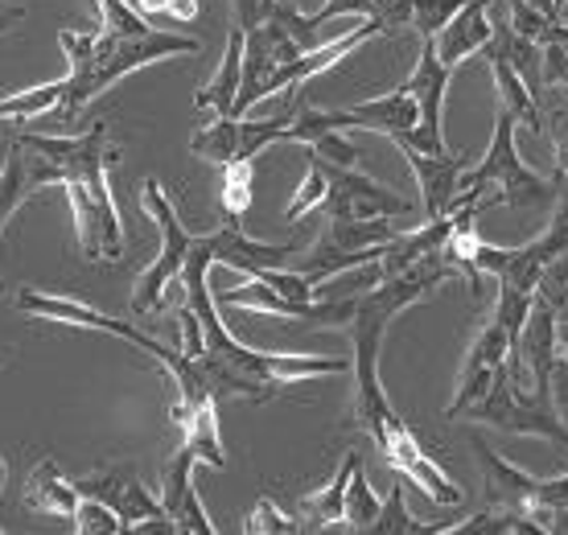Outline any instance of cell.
I'll return each instance as SVG.
<instances>
[{"mask_svg":"<svg viewBox=\"0 0 568 535\" xmlns=\"http://www.w3.org/2000/svg\"><path fill=\"white\" fill-rule=\"evenodd\" d=\"M211 252L202 235L194 240L190 255L182 268V289L185 305L199 313L202 322V354L194 359L202 371V380L211 387V395L223 400H247V404H268L272 395L284 392V383L293 380H322V375H342L355 363L346 359H326V354H264L243 346L240 339H231V330L219 317V301L211 293Z\"/></svg>","mask_w":568,"mask_h":535,"instance_id":"obj_1","label":"cell"},{"mask_svg":"<svg viewBox=\"0 0 568 535\" xmlns=\"http://www.w3.org/2000/svg\"><path fill=\"white\" fill-rule=\"evenodd\" d=\"M462 276L445 252H428L413 268H404L396 276H384L367 296H358L355 322L346 325V334L355 342V424L371 433L375 450L384 445L392 433L404 428V416L392 408L384 383H379V351H384L387 325L396 322L404 310H413L420 301L437 293L445 281Z\"/></svg>","mask_w":568,"mask_h":535,"instance_id":"obj_2","label":"cell"},{"mask_svg":"<svg viewBox=\"0 0 568 535\" xmlns=\"http://www.w3.org/2000/svg\"><path fill=\"white\" fill-rule=\"evenodd\" d=\"M21 144L38 149L62 170V185L71 190L74 226H79V248L87 260H120L124 235H120V214H115L112 190H108V165H112V144L108 124L87 128L83 137H38L21 132Z\"/></svg>","mask_w":568,"mask_h":535,"instance_id":"obj_3","label":"cell"},{"mask_svg":"<svg viewBox=\"0 0 568 535\" xmlns=\"http://www.w3.org/2000/svg\"><path fill=\"white\" fill-rule=\"evenodd\" d=\"M199 50H202L199 38H182V33H165V29H144V33H112V29H100L95 54L87 58L83 67L67 71V91L58 99V120L71 124L74 115L83 112L100 91H108L124 74L141 71V67H149L156 58L199 54Z\"/></svg>","mask_w":568,"mask_h":535,"instance_id":"obj_4","label":"cell"},{"mask_svg":"<svg viewBox=\"0 0 568 535\" xmlns=\"http://www.w3.org/2000/svg\"><path fill=\"white\" fill-rule=\"evenodd\" d=\"M515 132H519V120L498 108L490 149H486L474 170L462 173V185H457L462 206L478 202V198H495V206L503 202V206H515V211H531V206H544V202L556 198V185L524 165Z\"/></svg>","mask_w":568,"mask_h":535,"instance_id":"obj_5","label":"cell"},{"mask_svg":"<svg viewBox=\"0 0 568 535\" xmlns=\"http://www.w3.org/2000/svg\"><path fill=\"white\" fill-rule=\"evenodd\" d=\"M462 416H466L469 424H490V428L511 433V437H540V441L560 445V450H568V424L556 416L552 404H540L531 392H524V387L507 375V366L495 375V383L486 387L483 400H474Z\"/></svg>","mask_w":568,"mask_h":535,"instance_id":"obj_6","label":"cell"},{"mask_svg":"<svg viewBox=\"0 0 568 535\" xmlns=\"http://www.w3.org/2000/svg\"><path fill=\"white\" fill-rule=\"evenodd\" d=\"M141 198H144V211L153 214V223L161 226V252H156L153 268H149L141 281H136V296H132V310L149 313V310H161L165 289L173 284V276H182L185 255H190V248H194V240H199V235H190V231L182 226V219H178V211H173L170 194L161 190V182H156V178H149V182H144Z\"/></svg>","mask_w":568,"mask_h":535,"instance_id":"obj_7","label":"cell"},{"mask_svg":"<svg viewBox=\"0 0 568 535\" xmlns=\"http://www.w3.org/2000/svg\"><path fill=\"white\" fill-rule=\"evenodd\" d=\"M214 301H219V310H256V313H272V317H284V322H305V330H346V325L355 322V310H358V301H351V296L288 301L272 284L256 281V276L247 284H240V289L214 293Z\"/></svg>","mask_w":568,"mask_h":535,"instance_id":"obj_8","label":"cell"},{"mask_svg":"<svg viewBox=\"0 0 568 535\" xmlns=\"http://www.w3.org/2000/svg\"><path fill=\"white\" fill-rule=\"evenodd\" d=\"M556 255H568V223L560 214L548 219L540 240L524 243V248H490V243L478 240V268H483L486 276H495L498 284H511L519 293H536V284H540V272L552 264Z\"/></svg>","mask_w":568,"mask_h":535,"instance_id":"obj_9","label":"cell"},{"mask_svg":"<svg viewBox=\"0 0 568 535\" xmlns=\"http://www.w3.org/2000/svg\"><path fill=\"white\" fill-rule=\"evenodd\" d=\"M293 124V108L272 120H243V115H223L214 124L199 128L190 153L199 161H214V165H235V161H252L256 153H264L268 144L284 141V132Z\"/></svg>","mask_w":568,"mask_h":535,"instance_id":"obj_10","label":"cell"},{"mask_svg":"<svg viewBox=\"0 0 568 535\" xmlns=\"http://www.w3.org/2000/svg\"><path fill=\"white\" fill-rule=\"evenodd\" d=\"M322 165H326V198H322L326 219H392V214H408L413 206L392 185L358 173L355 165H334L326 157Z\"/></svg>","mask_w":568,"mask_h":535,"instance_id":"obj_11","label":"cell"},{"mask_svg":"<svg viewBox=\"0 0 568 535\" xmlns=\"http://www.w3.org/2000/svg\"><path fill=\"white\" fill-rule=\"evenodd\" d=\"M13 305L17 313H26V317H45V322H67V325H83V330H103V334H115V339L132 342V346H141L149 351L153 359H165L170 346L165 342L149 339L144 330L136 325L120 322V317H108V313L91 310L83 301H67V296H50V293H38V289H17L13 293Z\"/></svg>","mask_w":568,"mask_h":535,"instance_id":"obj_12","label":"cell"},{"mask_svg":"<svg viewBox=\"0 0 568 535\" xmlns=\"http://www.w3.org/2000/svg\"><path fill=\"white\" fill-rule=\"evenodd\" d=\"M454 67H445L437 54V38H420V58L408 79V91L420 103V128L408 141H396V149H416V153H445V137H440V108H445V87H449Z\"/></svg>","mask_w":568,"mask_h":535,"instance_id":"obj_13","label":"cell"},{"mask_svg":"<svg viewBox=\"0 0 568 535\" xmlns=\"http://www.w3.org/2000/svg\"><path fill=\"white\" fill-rule=\"evenodd\" d=\"M511 346H515L511 330H507V325H503V317L490 310V317L483 322L478 339H474V346H469V354H466V366H462V380H457L454 400H449V408H445V416H449V421H457V416H462L474 400H483L486 387L495 383V375L507 366V354H511Z\"/></svg>","mask_w":568,"mask_h":535,"instance_id":"obj_14","label":"cell"},{"mask_svg":"<svg viewBox=\"0 0 568 535\" xmlns=\"http://www.w3.org/2000/svg\"><path fill=\"white\" fill-rule=\"evenodd\" d=\"M474 453H478V462H483V478H486V498H490V507L498 511H511V515H524L527 523H536L540 532H552V515L556 511H540L536 507V482L531 474H524L519 465L503 462L490 445H486L478 433L469 437Z\"/></svg>","mask_w":568,"mask_h":535,"instance_id":"obj_15","label":"cell"},{"mask_svg":"<svg viewBox=\"0 0 568 535\" xmlns=\"http://www.w3.org/2000/svg\"><path fill=\"white\" fill-rule=\"evenodd\" d=\"M507 359H519L524 371L531 375V395L540 404H552V371L560 363V317L552 313L548 301H540V296L531 301L524 334H519Z\"/></svg>","mask_w":568,"mask_h":535,"instance_id":"obj_16","label":"cell"},{"mask_svg":"<svg viewBox=\"0 0 568 535\" xmlns=\"http://www.w3.org/2000/svg\"><path fill=\"white\" fill-rule=\"evenodd\" d=\"M74 491L83 494V498H100V503H108V507L120 515V523H124V532H132L136 523L153 519V515H161V498L156 494H149L141 486V482L132 478L124 465H115V470H95V474H87V478L74 482Z\"/></svg>","mask_w":568,"mask_h":535,"instance_id":"obj_17","label":"cell"},{"mask_svg":"<svg viewBox=\"0 0 568 535\" xmlns=\"http://www.w3.org/2000/svg\"><path fill=\"white\" fill-rule=\"evenodd\" d=\"M194 465H199V453L190 445H178L170 470H165V486H161V507L178 523L182 535H214L219 527L211 523L206 507L199 503V491H194Z\"/></svg>","mask_w":568,"mask_h":535,"instance_id":"obj_18","label":"cell"},{"mask_svg":"<svg viewBox=\"0 0 568 535\" xmlns=\"http://www.w3.org/2000/svg\"><path fill=\"white\" fill-rule=\"evenodd\" d=\"M399 153H404V161H408V165H413V173H416L425 219H440V214L462 211L457 185H462V173H466V157L416 153V149H399Z\"/></svg>","mask_w":568,"mask_h":535,"instance_id":"obj_19","label":"cell"},{"mask_svg":"<svg viewBox=\"0 0 568 535\" xmlns=\"http://www.w3.org/2000/svg\"><path fill=\"white\" fill-rule=\"evenodd\" d=\"M42 185H62V170H58L50 157L38 153V149H29V144L17 141V149L9 153L4 170H0V231L9 226L17 206H21L33 190H42ZM0 293H4V284H0Z\"/></svg>","mask_w":568,"mask_h":535,"instance_id":"obj_20","label":"cell"},{"mask_svg":"<svg viewBox=\"0 0 568 535\" xmlns=\"http://www.w3.org/2000/svg\"><path fill=\"white\" fill-rule=\"evenodd\" d=\"M206 243V252H211L214 264H227V268H240L247 276H256L260 268H281V260L297 252L293 243H256L243 235V226L235 219H223V223L214 226L211 235H202Z\"/></svg>","mask_w":568,"mask_h":535,"instance_id":"obj_21","label":"cell"},{"mask_svg":"<svg viewBox=\"0 0 568 535\" xmlns=\"http://www.w3.org/2000/svg\"><path fill=\"white\" fill-rule=\"evenodd\" d=\"M379 33V26L375 21H358L355 29H346L342 38H334V42H326V46H313V50H305V54H297L288 67H281V71L272 74V83H268V95H281V91H297L301 83H310L313 74H322V71H329L334 62H342L346 54H355L358 46L367 42V38H375Z\"/></svg>","mask_w":568,"mask_h":535,"instance_id":"obj_22","label":"cell"},{"mask_svg":"<svg viewBox=\"0 0 568 535\" xmlns=\"http://www.w3.org/2000/svg\"><path fill=\"white\" fill-rule=\"evenodd\" d=\"M495 38V21H490V0H469L466 9L437 33V54L445 67H462L466 58L483 54Z\"/></svg>","mask_w":568,"mask_h":535,"instance_id":"obj_23","label":"cell"},{"mask_svg":"<svg viewBox=\"0 0 568 535\" xmlns=\"http://www.w3.org/2000/svg\"><path fill=\"white\" fill-rule=\"evenodd\" d=\"M355 115V128H371V132H384L387 141H408L416 128H420V103L408 87H396L392 95L379 99H363L351 108Z\"/></svg>","mask_w":568,"mask_h":535,"instance_id":"obj_24","label":"cell"},{"mask_svg":"<svg viewBox=\"0 0 568 535\" xmlns=\"http://www.w3.org/2000/svg\"><path fill=\"white\" fill-rule=\"evenodd\" d=\"M454 226H457V211L440 214V219H428V223L416 226V231H399L396 240L384 248L379 272H384V276H396V272H404V268H413L416 260H425L428 252H440L445 240L454 235Z\"/></svg>","mask_w":568,"mask_h":535,"instance_id":"obj_25","label":"cell"},{"mask_svg":"<svg viewBox=\"0 0 568 535\" xmlns=\"http://www.w3.org/2000/svg\"><path fill=\"white\" fill-rule=\"evenodd\" d=\"M342 13H358L367 17V21H375L379 26V33H399V29H413V13H416V0H326L322 9L313 17H305V26L310 29H322L326 21H334V17Z\"/></svg>","mask_w":568,"mask_h":535,"instance_id":"obj_26","label":"cell"},{"mask_svg":"<svg viewBox=\"0 0 568 535\" xmlns=\"http://www.w3.org/2000/svg\"><path fill=\"white\" fill-rule=\"evenodd\" d=\"M240 87H243V29L235 26L227 33V50H223V62H219V71L206 87H202L194 103H199L202 112H214L219 120L223 115H235V99H240Z\"/></svg>","mask_w":568,"mask_h":535,"instance_id":"obj_27","label":"cell"},{"mask_svg":"<svg viewBox=\"0 0 568 535\" xmlns=\"http://www.w3.org/2000/svg\"><path fill=\"white\" fill-rule=\"evenodd\" d=\"M79 503H83V494L74 491V482L62 478L58 462L42 457V462L33 465V474H29V482H26V507L29 511H42V515H67V519H74Z\"/></svg>","mask_w":568,"mask_h":535,"instance_id":"obj_28","label":"cell"},{"mask_svg":"<svg viewBox=\"0 0 568 535\" xmlns=\"http://www.w3.org/2000/svg\"><path fill=\"white\" fill-rule=\"evenodd\" d=\"M173 424L182 428V441L199 453V462H206L211 470H223L227 465V453H223V437H219V404H199V408H182L173 404Z\"/></svg>","mask_w":568,"mask_h":535,"instance_id":"obj_29","label":"cell"},{"mask_svg":"<svg viewBox=\"0 0 568 535\" xmlns=\"http://www.w3.org/2000/svg\"><path fill=\"white\" fill-rule=\"evenodd\" d=\"M363 462V453L351 450L346 453V462L338 465V474L329 478L326 491L317 494H305L297 503L301 511V532H317V527H342V507H346V486H351V474H355V465Z\"/></svg>","mask_w":568,"mask_h":535,"instance_id":"obj_30","label":"cell"},{"mask_svg":"<svg viewBox=\"0 0 568 535\" xmlns=\"http://www.w3.org/2000/svg\"><path fill=\"white\" fill-rule=\"evenodd\" d=\"M486 62H490V74H495V87H498V108L511 112L519 120V128H527V132H544L540 99L531 95V87L519 79V71L498 54H486Z\"/></svg>","mask_w":568,"mask_h":535,"instance_id":"obj_31","label":"cell"},{"mask_svg":"<svg viewBox=\"0 0 568 535\" xmlns=\"http://www.w3.org/2000/svg\"><path fill=\"white\" fill-rule=\"evenodd\" d=\"M540 71H544V95H540V108H560L568 103V26L565 21H552V26L544 29L540 38Z\"/></svg>","mask_w":568,"mask_h":535,"instance_id":"obj_32","label":"cell"},{"mask_svg":"<svg viewBox=\"0 0 568 535\" xmlns=\"http://www.w3.org/2000/svg\"><path fill=\"white\" fill-rule=\"evenodd\" d=\"M396 235L399 226H392L387 219H326L317 243L338 248V252H363V248H384Z\"/></svg>","mask_w":568,"mask_h":535,"instance_id":"obj_33","label":"cell"},{"mask_svg":"<svg viewBox=\"0 0 568 535\" xmlns=\"http://www.w3.org/2000/svg\"><path fill=\"white\" fill-rule=\"evenodd\" d=\"M449 523H420L408 515V503H404V482L396 478V486L387 491V498L379 503V515L371 523V535H445Z\"/></svg>","mask_w":568,"mask_h":535,"instance_id":"obj_34","label":"cell"},{"mask_svg":"<svg viewBox=\"0 0 568 535\" xmlns=\"http://www.w3.org/2000/svg\"><path fill=\"white\" fill-rule=\"evenodd\" d=\"M256 185V165L252 161H235V165H223V194H219V206H223V219H235L240 223L247 206H252V190Z\"/></svg>","mask_w":568,"mask_h":535,"instance_id":"obj_35","label":"cell"},{"mask_svg":"<svg viewBox=\"0 0 568 535\" xmlns=\"http://www.w3.org/2000/svg\"><path fill=\"white\" fill-rule=\"evenodd\" d=\"M379 515V498L371 494V482H367V470L363 462L355 465V474H351V486H346V507H342V527H351V532H371V523Z\"/></svg>","mask_w":568,"mask_h":535,"instance_id":"obj_36","label":"cell"},{"mask_svg":"<svg viewBox=\"0 0 568 535\" xmlns=\"http://www.w3.org/2000/svg\"><path fill=\"white\" fill-rule=\"evenodd\" d=\"M322 198H326V165H322V157L310 153V170H305V182H301V190L293 194V202H288V211H284V219L288 223H297L301 214H310L322 206Z\"/></svg>","mask_w":568,"mask_h":535,"instance_id":"obj_37","label":"cell"},{"mask_svg":"<svg viewBox=\"0 0 568 535\" xmlns=\"http://www.w3.org/2000/svg\"><path fill=\"white\" fill-rule=\"evenodd\" d=\"M536 296L552 305V313L560 322H568V255H556L552 264L540 272V284H536Z\"/></svg>","mask_w":568,"mask_h":535,"instance_id":"obj_38","label":"cell"},{"mask_svg":"<svg viewBox=\"0 0 568 535\" xmlns=\"http://www.w3.org/2000/svg\"><path fill=\"white\" fill-rule=\"evenodd\" d=\"M469 0H416V13H413V29L420 38H437L440 29L449 26Z\"/></svg>","mask_w":568,"mask_h":535,"instance_id":"obj_39","label":"cell"},{"mask_svg":"<svg viewBox=\"0 0 568 535\" xmlns=\"http://www.w3.org/2000/svg\"><path fill=\"white\" fill-rule=\"evenodd\" d=\"M74 532L79 535H115V532H124V523H120V515H115L108 503H100V498H83L79 511H74Z\"/></svg>","mask_w":568,"mask_h":535,"instance_id":"obj_40","label":"cell"},{"mask_svg":"<svg viewBox=\"0 0 568 535\" xmlns=\"http://www.w3.org/2000/svg\"><path fill=\"white\" fill-rule=\"evenodd\" d=\"M243 532L247 535H297L301 532V519H288L281 507H272V498H260L247 523H243Z\"/></svg>","mask_w":568,"mask_h":535,"instance_id":"obj_41","label":"cell"},{"mask_svg":"<svg viewBox=\"0 0 568 535\" xmlns=\"http://www.w3.org/2000/svg\"><path fill=\"white\" fill-rule=\"evenodd\" d=\"M544 132L552 137L556 173H560V178H568V103H560V108H548V112H544Z\"/></svg>","mask_w":568,"mask_h":535,"instance_id":"obj_42","label":"cell"},{"mask_svg":"<svg viewBox=\"0 0 568 535\" xmlns=\"http://www.w3.org/2000/svg\"><path fill=\"white\" fill-rule=\"evenodd\" d=\"M507 9H511V17H507V21H511V29H515V33H524V38H531V42H540L544 29L552 26L540 9H531L527 0H507Z\"/></svg>","mask_w":568,"mask_h":535,"instance_id":"obj_43","label":"cell"},{"mask_svg":"<svg viewBox=\"0 0 568 535\" xmlns=\"http://www.w3.org/2000/svg\"><path fill=\"white\" fill-rule=\"evenodd\" d=\"M310 153L326 157V161H334V165H355V161H358V144L346 141L342 132H326L322 141L310 144Z\"/></svg>","mask_w":568,"mask_h":535,"instance_id":"obj_44","label":"cell"},{"mask_svg":"<svg viewBox=\"0 0 568 535\" xmlns=\"http://www.w3.org/2000/svg\"><path fill=\"white\" fill-rule=\"evenodd\" d=\"M95 42H100V33H79V29H62L58 33V46H62V54L71 67H83L87 58L95 54Z\"/></svg>","mask_w":568,"mask_h":535,"instance_id":"obj_45","label":"cell"},{"mask_svg":"<svg viewBox=\"0 0 568 535\" xmlns=\"http://www.w3.org/2000/svg\"><path fill=\"white\" fill-rule=\"evenodd\" d=\"M231 4H235V26L247 33V29H260L268 21L276 0H231Z\"/></svg>","mask_w":568,"mask_h":535,"instance_id":"obj_46","label":"cell"},{"mask_svg":"<svg viewBox=\"0 0 568 535\" xmlns=\"http://www.w3.org/2000/svg\"><path fill=\"white\" fill-rule=\"evenodd\" d=\"M552 408L568 424V359H560L552 371Z\"/></svg>","mask_w":568,"mask_h":535,"instance_id":"obj_47","label":"cell"},{"mask_svg":"<svg viewBox=\"0 0 568 535\" xmlns=\"http://www.w3.org/2000/svg\"><path fill=\"white\" fill-rule=\"evenodd\" d=\"M170 17L173 21H194V17H199V0H173Z\"/></svg>","mask_w":568,"mask_h":535,"instance_id":"obj_48","label":"cell"},{"mask_svg":"<svg viewBox=\"0 0 568 535\" xmlns=\"http://www.w3.org/2000/svg\"><path fill=\"white\" fill-rule=\"evenodd\" d=\"M527 4H531V9H540L548 21H560V13H565L568 0H527Z\"/></svg>","mask_w":568,"mask_h":535,"instance_id":"obj_49","label":"cell"},{"mask_svg":"<svg viewBox=\"0 0 568 535\" xmlns=\"http://www.w3.org/2000/svg\"><path fill=\"white\" fill-rule=\"evenodd\" d=\"M21 17H26V9H21V4H9V9L0 13V33H4V29H9V26H17Z\"/></svg>","mask_w":568,"mask_h":535,"instance_id":"obj_50","label":"cell"},{"mask_svg":"<svg viewBox=\"0 0 568 535\" xmlns=\"http://www.w3.org/2000/svg\"><path fill=\"white\" fill-rule=\"evenodd\" d=\"M170 4H173V0H141L136 9H141V13H165V17H170Z\"/></svg>","mask_w":568,"mask_h":535,"instance_id":"obj_51","label":"cell"},{"mask_svg":"<svg viewBox=\"0 0 568 535\" xmlns=\"http://www.w3.org/2000/svg\"><path fill=\"white\" fill-rule=\"evenodd\" d=\"M552 535H568V507H560L552 515Z\"/></svg>","mask_w":568,"mask_h":535,"instance_id":"obj_52","label":"cell"},{"mask_svg":"<svg viewBox=\"0 0 568 535\" xmlns=\"http://www.w3.org/2000/svg\"><path fill=\"white\" fill-rule=\"evenodd\" d=\"M0 486H4V462H0Z\"/></svg>","mask_w":568,"mask_h":535,"instance_id":"obj_53","label":"cell"},{"mask_svg":"<svg viewBox=\"0 0 568 535\" xmlns=\"http://www.w3.org/2000/svg\"><path fill=\"white\" fill-rule=\"evenodd\" d=\"M4 9H9V4H4V0H0V13H4Z\"/></svg>","mask_w":568,"mask_h":535,"instance_id":"obj_54","label":"cell"},{"mask_svg":"<svg viewBox=\"0 0 568 535\" xmlns=\"http://www.w3.org/2000/svg\"><path fill=\"white\" fill-rule=\"evenodd\" d=\"M4 359H9V354H4V351H0V363H4Z\"/></svg>","mask_w":568,"mask_h":535,"instance_id":"obj_55","label":"cell"}]
</instances>
